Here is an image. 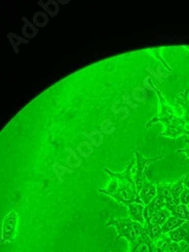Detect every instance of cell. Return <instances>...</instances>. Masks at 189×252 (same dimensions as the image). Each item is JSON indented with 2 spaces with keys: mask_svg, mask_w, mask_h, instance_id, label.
Instances as JSON below:
<instances>
[{
  "mask_svg": "<svg viewBox=\"0 0 189 252\" xmlns=\"http://www.w3.org/2000/svg\"><path fill=\"white\" fill-rule=\"evenodd\" d=\"M105 226L116 227V230H117L116 240H118L120 238H125L128 241L129 246L132 245L143 232H145L144 225L133 221L130 217L129 218H115L113 215H111V219Z\"/></svg>",
  "mask_w": 189,
  "mask_h": 252,
  "instance_id": "3",
  "label": "cell"
},
{
  "mask_svg": "<svg viewBox=\"0 0 189 252\" xmlns=\"http://www.w3.org/2000/svg\"><path fill=\"white\" fill-rule=\"evenodd\" d=\"M171 216V213L170 211H168V210L166 208H163L161 210H157V211H154L152 212L151 214H149V217L148 219L154 223V224H158L160 226H162L165 221L169 218ZM147 220V219H146Z\"/></svg>",
  "mask_w": 189,
  "mask_h": 252,
  "instance_id": "13",
  "label": "cell"
},
{
  "mask_svg": "<svg viewBox=\"0 0 189 252\" xmlns=\"http://www.w3.org/2000/svg\"><path fill=\"white\" fill-rule=\"evenodd\" d=\"M168 211H170L171 215L176 216L186 222H189V209L187 206L180 204L179 206H172L166 208Z\"/></svg>",
  "mask_w": 189,
  "mask_h": 252,
  "instance_id": "16",
  "label": "cell"
},
{
  "mask_svg": "<svg viewBox=\"0 0 189 252\" xmlns=\"http://www.w3.org/2000/svg\"><path fill=\"white\" fill-rule=\"evenodd\" d=\"M188 95H189V88H187L184 92L179 94L176 97L175 101L183 108V111H184L183 119L185 120L186 123L189 124V98H188Z\"/></svg>",
  "mask_w": 189,
  "mask_h": 252,
  "instance_id": "11",
  "label": "cell"
},
{
  "mask_svg": "<svg viewBox=\"0 0 189 252\" xmlns=\"http://www.w3.org/2000/svg\"><path fill=\"white\" fill-rule=\"evenodd\" d=\"M170 186L171 184H165V183L157 185V192L161 193L165 199V202H166L165 208L175 206V203L170 191Z\"/></svg>",
  "mask_w": 189,
  "mask_h": 252,
  "instance_id": "14",
  "label": "cell"
},
{
  "mask_svg": "<svg viewBox=\"0 0 189 252\" xmlns=\"http://www.w3.org/2000/svg\"><path fill=\"white\" fill-rule=\"evenodd\" d=\"M157 196V185L155 182H147L142 188L138 198L144 206L148 205Z\"/></svg>",
  "mask_w": 189,
  "mask_h": 252,
  "instance_id": "7",
  "label": "cell"
},
{
  "mask_svg": "<svg viewBox=\"0 0 189 252\" xmlns=\"http://www.w3.org/2000/svg\"><path fill=\"white\" fill-rule=\"evenodd\" d=\"M189 245L185 242H171L169 247H168L166 252H184L186 248H188Z\"/></svg>",
  "mask_w": 189,
  "mask_h": 252,
  "instance_id": "21",
  "label": "cell"
},
{
  "mask_svg": "<svg viewBox=\"0 0 189 252\" xmlns=\"http://www.w3.org/2000/svg\"><path fill=\"white\" fill-rule=\"evenodd\" d=\"M104 252H110V251H108V250H105Z\"/></svg>",
  "mask_w": 189,
  "mask_h": 252,
  "instance_id": "26",
  "label": "cell"
},
{
  "mask_svg": "<svg viewBox=\"0 0 189 252\" xmlns=\"http://www.w3.org/2000/svg\"><path fill=\"white\" fill-rule=\"evenodd\" d=\"M135 153V158H136V173L134 176V181H135V186H136V191H137V195H139V193L141 192L142 188L144 187V185L148 182L146 179V170L148 164L157 161L159 159H162L164 157L160 156L157 158H144L139 152L134 151Z\"/></svg>",
  "mask_w": 189,
  "mask_h": 252,
  "instance_id": "4",
  "label": "cell"
},
{
  "mask_svg": "<svg viewBox=\"0 0 189 252\" xmlns=\"http://www.w3.org/2000/svg\"><path fill=\"white\" fill-rule=\"evenodd\" d=\"M156 92L158 93V96L160 98V112L157 116L153 117L148 122V124L146 125L147 127H151L152 125L157 122H162L165 126L164 132L161 133L162 136L176 138L179 135H189V129L185 127L186 122L183 117L177 116L174 113L172 107L165 103V100L161 96L159 91Z\"/></svg>",
  "mask_w": 189,
  "mask_h": 252,
  "instance_id": "2",
  "label": "cell"
},
{
  "mask_svg": "<svg viewBox=\"0 0 189 252\" xmlns=\"http://www.w3.org/2000/svg\"><path fill=\"white\" fill-rule=\"evenodd\" d=\"M183 184H184V187L189 190V174L183 177Z\"/></svg>",
  "mask_w": 189,
  "mask_h": 252,
  "instance_id": "25",
  "label": "cell"
},
{
  "mask_svg": "<svg viewBox=\"0 0 189 252\" xmlns=\"http://www.w3.org/2000/svg\"><path fill=\"white\" fill-rule=\"evenodd\" d=\"M188 143H189V142H188Z\"/></svg>",
  "mask_w": 189,
  "mask_h": 252,
  "instance_id": "28",
  "label": "cell"
},
{
  "mask_svg": "<svg viewBox=\"0 0 189 252\" xmlns=\"http://www.w3.org/2000/svg\"><path fill=\"white\" fill-rule=\"evenodd\" d=\"M177 153H178V154H185L186 157L189 158V143L186 145L185 149H183V150H178Z\"/></svg>",
  "mask_w": 189,
  "mask_h": 252,
  "instance_id": "24",
  "label": "cell"
},
{
  "mask_svg": "<svg viewBox=\"0 0 189 252\" xmlns=\"http://www.w3.org/2000/svg\"><path fill=\"white\" fill-rule=\"evenodd\" d=\"M171 242L172 241L169 238V236H168V234L163 233L160 237H158L156 240L153 241L154 249L156 252H166Z\"/></svg>",
  "mask_w": 189,
  "mask_h": 252,
  "instance_id": "18",
  "label": "cell"
},
{
  "mask_svg": "<svg viewBox=\"0 0 189 252\" xmlns=\"http://www.w3.org/2000/svg\"><path fill=\"white\" fill-rule=\"evenodd\" d=\"M18 215L15 211H11L5 216L1 227V244L14 242L17 234Z\"/></svg>",
  "mask_w": 189,
  "mask_h": 252,
  "instance_id": "5",
  "label": "cell"
},
{
  "mask_svg": "<svg viewBox=\"0 0 189 252\" xmlns=\"http://www.w3.org/2000/svg\"><path fill=\"white\" fill-rule=\"evenodd\" d=\"M145 232L149 235V237L152 239V241L156 240L158 237H160L163 234L162 227L158 224L152 223L149 219L145 220Z\"/></svg>",
  "mask_w": 189,
  "mask_h": 252,
  "instance_id": "12",
  "label": "cell"
},
{
  "mask_svg": "<svg viewBox=\"0 0 189 252\" xmlns=\"http://www.w3.org/2000/svg\"><path fill=\"white\" fill-rule=\"evenodd\" d=\"M165 205H166V202H165V199H164L163 195L161 193L157 192V196L148 205L145 206V209H144V218H145V220L148 219L149 214H151L152 212L165 208Z\"/></svg>",
  "mask_w": 189,
  "mask_h": 252,
  "instance_id": "9",
  "label": "cell"
},
{
  "mask_svg": "<svg viewBox=\"0 0 189 252\" xmlns=\"http://www.w3.org/2000/svg\"><path fill=\"white\" fill-rule=\"evenodd\" d=\"M180 204L188 206L189 205V190L188 189H184V191L182 192L180 196Z\"/></svg>",
  "mask_w": 189,
  "mask_h": 252,
  "instance_id": "23",
  "label": "cell"
},
{
  "mask_svg": "<svg viewBox=\"0 0 189 252\" xmlns=\"http://www.w3.org/2000/svg\"><path fill=\"white\" fill-rule=\"evenodd\" d=\"M39 4L43 6L52 16H54L58 12V5L55 1H49L45 4H43V2L41 1H39Z\"/></svg>",
  "mask_w": 189,
  "mask_h": 252,
  "instance_id": "22",
  "label": "cell"
},
{
  "mask_svg": "<svg viewBox=\"0 0 189 252\" xmlns=\"http://www.w3.org/2000/svg\"><path fill=\"white\" fill-rule=\"evenodd\" d=\"M185 222H186V221H184V220H182V219H180V218H178V217H176V216L171 215L169 218H168V219L165 221V223L161 226V227H162L163 233H164V234L169 233L170 231H173V230L179 228V227H180L182 224H184Z\"/></svg>",
  "mask_w": 189,
  "mask_h": 252,
  "instance_id": "15",
  "label": "cell"
},
{
  "mask_svg": "<svg viewBox=\"0 0 189 252\" xmlns=\"http://www.w3.org/2000/svg\"><path fill=\"white\" fill-rule=\"evenodd\" d=\"M110 177L111 182L105 189H98V192L112 197L125 206L128 204H142L138 198L134 176L136 173V158H132L123 173H114L108 169L105 170Z\"/></svg>",
  "mask_w": 189,
  "mask_h": 252,
  "instance_id": "1",
  "label": "cell"
},
{
  "mask_svg": "<svg viewBox=\"0 0 189 252\" xmlns=\"http://www.w3.org/2000/svg\"><path fill=\"white\" fill-rule=\"evenodd\" d=\"M187 207H188V209H189V205H188V206H187Z\"/></svg>",
  "mask_w": 189,
  "mask_h": 252,
  "instance_id": "27",
  "label": "cell"
},
{
  "mask_svg": "<svg viewBox=\"0 0 189 252\" xmlns=\"http://www.w3.org/2000/svg\"><path fill=\"white\" fill-rule=\"evenodd\" d=\"M128 208V213L130 218L138 223H141L142 225L145 224V218H144V209L145 206L143 204L139 203H133L126 205Z\"/></svg>",
  "mask_w": 189,
  "mask_h": 252,
  "instance_id": "10",
  "label": "cell"
},
{
  "mask_svg": "<svg viewBox=\"0 0 189 252\" xmlns=\"http://www.w3.org/2000/svg\"><path fill=\"white\" fill-rule=\"evenodd\" d=\"M128 252H156L153 241L146 232H143L139 238L129 246Z\"/></svg>",
  "mask_w": 189,
  "mask_h": 252,
  "instance_id": "6",
  "label": "cell"
},
{
  "mask_svg": "<svg viewBox=\"0 0 189 252\" xmlns=\"http://www.w3.org/2000/svg\"><path fill=\"white\" fill-rule=\"evenodd\" d=\"M184 184H183V178L179 179L176 183L171 184L170 186V191L175 203V206H179L180 205V196L182 194V192L184 191Z\"/></svg>",
  "mask_w": 189,
  "mask_h": 252,
  "instance_id": "17",
  "label": "cell"
},
{
  "mask_svg": "<svg viewBox=\"0 0 189 252\" xmlns=\"http://www.w3.org/2000/svg\"><path fill=\"white\" fill-rule=\"evenodd\" d=\"M173 242H185L189 245V222H185L179 228L167 233Z\"/></svg>",
  "mask_w": 189,
  "mask_h": 252,
  "instance_id": "8",
  "label": "cell"
},
{
  "mask_svg": "<svg viewBox=\"0 0 189 252\" xmlns=\"http://www.w3.org/2000/svg\"><path fill=\"white\" fill-rule=\"evenodd\" d=\"M24 22H25V26L23 28V33L25 34V36H27L28 38L35 36V34L37 33V30L34 27H32V25L26 17H24Z\"/></svg>",
  "mask_w": 189,
  "mask_h": 252,
  "instance_id": "20",
  "label": "cell"
},
{
  "mask_svg": "<svg viewBox=\"0 0 189 252\" xmlns=\"http://www.w3.org/2000/svg\"><path fill=\"white\" fill-rule=\"evenodd\" d=\"M33 23L36 27H40L43 28L45 26H47V24L49 23V18L48 15L45 12H36L33 15Z\"/></svg>",
  "mask_w": 189,
  "mask_h": 252,
  "instance_id": "19",
  "label": "cell"
}]
</instances>
